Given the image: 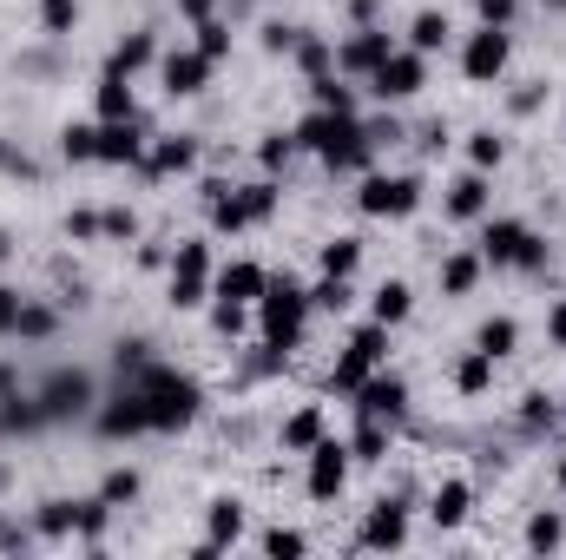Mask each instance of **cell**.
I'll return each instance as SVG.
<instances>
[{
    "label": "cell",
    "mask_w": 566,
    "mask_h": 560,
    "mask_svg": "<svg viewBox=\"0 0 566 560\" xmlns=\"http://www.w3.org/2000/svg\"><path fill=\"white\" fill-rule=\"evenodd\" d=\"M297 330H303V290L297 284H277L264 297V336H270V350L297 343Z\"/></svg>",
    "instance_id": "6da1fadb"
},
{
    "label": "cell",
    "mask_w": 566,
    "mask_h": 560,
    "mask_svg": "<svg viewBox=\"0 0 566 560\" xmlns=\"http://www.w3.org/2000/svg\"><path fill=\"white\" fill-rule=\"evenodd\" d=\"M376 93H382V99L422 93V53H389V60L376 66Z\"/></svg>",
    "instance_id": "7a4b0ae2"
},
{
    "label": "cell",
    "mask_w": 566,
    "mask_h": 560,
    "mask_svg": "<svg viewBox=\"0 0 566 560\" xmlns=\"http://www.w3.org/2000/svg\"><path fill=\"white\" fill-rule=\"evenodd\" d=\"M362 211H389V218H402V211H415V178H369V185H362Z\"/></svg>",
    "instance_id": "3957f363"
},
{
    "label": "cell",
    "mask_w": 566,
    "mask_h": 560,
    "mask_svg": "<svg viewBox=\"0 0 566 560\" xmlns=\"http://www.w3.org/2000/svg\"><path fill=\"white\" fill-rule=\"evenodd\" d=\"M93 402V383L86 376H53L47 389H40V422H53V416H79Z\"/></svg>",
    "instance_id": "277c9868"
},
{
    "label": "cell",
    "mask_w": 566,
    "mask_h": 560,
    "mask_svg": "<svg viewBox=\"0 0 566 560\" xmlns=\"http://www.w3.org/2000/svg\"><path fill=\"white\" fill-rule=\"evenodd\" d=\"M488 257H494V264H534L540 244L527 238V224L501 218V224H488Z\"/></svg>",
    "instance_id": "5b68a950"
},
{
    "label": "cell",
    "mask_w": 566,
    "mask_h": 560,
    "mask_svg": "<svg viewBox=\"0 0 566 560\" xmlns=\"http://www.w3.org/2000/svg\"><path fill=\"white\" fill-rule=\"evenodd\" d=\"M461 66H468V80H494V73L507 66V33L501 27L474 33V40H468V60H461Z\"/></svg>",
    "instance_id": "8992f818"
},
{
    "label": "cell",
    "mask_w": 566,
    "mask_h": 560,
    "mask_svg": "<svg viewBox=\"0 0 566 560\" xmlns=\"http://www.w3.org/2000/svg\"><path fill=\"white\" fill-rule=\"evenodd\" d=\"M343 475H349L343 448H336V442H316V462H310V495H316V501H330L336 488H343Z\"/></svg>",
    "instance_id": "52a82bcc"
},
{
    "label": "cell",
    "mask_w": 566,
    "mask_h": 560,
    "mask_svg": "<svg viewBox=\"0 0 566 560\" xmlns=\"http://www.w3.org/2000/svg\"><path fill=\"white\" fill-rule=\"evenodd\" d=\"M402 402H409V389H402V383H395V376H376V383H362V402H356V409H362V416H402Z\"/></svg>",
    "instance_id": "ba28073f"
},
{
    "label": "cell",
    "mask_w": 566,
    "mask_h": 560,
    "mask_svg": "<svg viewBox=\"0 0 566 560\" xmlns=\"http://www.w3.org/2000/svg\"><path fill=\"white\" fill-rule=\"evenodd\" d=\"M172 297H178V304H198V297H205V251H198V244H185V257H178Z\"/></svg>",
    "instance_id": "9c48e42d"
},
{
    "label": "cell",
    "mask_w": 566,
    "mask_h": 560,
    "mask_svg": "<svg viewBox=\"0 0 566 560\" xmlns=\"http://www.w3.org/2000/svg\"><path fill=\"white\" fill-rule=\"evenodd\" d=\"M205 73H211V53H172V60H165V86H172V93H198Z\"/></svg>",
    "instance_id": "30bf717a"
},
{
    "label": "cell",
    "mask_w": 566,
    "mask_h": 560,
    "mask_svg": "<svg viewBox=\"0 0 566 560\" xmlns=\"http://www.w3.org/2000/svg\"><path fill=\"white\" fill-rule=\"evenodd\" d=\"M257 290H264V271H257V264H231V271L218 277V297H224V304H251Z\"/></svg>",
    "instance_id": "8fae6325"
},
{
    "label": "cell",
    "mask_w": 566,
    "mask_h": 560,
    "mask_svg": "<svg viewBox=\"0 0 566 560\" xmlns=\"http://www.w3.org/2000/svg\"><path fill=\"white\" fill-rule=\"evenodd\" d=\"M99 159H139V126H132V119H106V132H99Z\"/></svg>",
    "instance_id": "7c38bea8"
},
{
    "label": "cell",
    "mask_w": 566,
    "mask_h": 560,
    "mask_svg": "<svg viewBox=\"0 0 566 560\" xmlns=\"http://www.w3.org/2000/svg\"><path fill=\"white\" fill-rule=\"evenodd\" d=\"M382 60H389V33H369V40H349V47H343L349 73H376Z\"/></svg>",
    "instance_id": "4fadbf2b"
},
{
    "label": "cell",
    "mask_w": 566,
    "mask_h": 560,
    "mask_svg": "<svg viewBox=\"0 0 566 560\" xmlns=\"http://www.w3.org/2000/svg\"><path fill=\"white\" fill-rule=\"evenodd\" d=\"M468 481H448V488H435V501H428V514H435V521H441V528H455V521H461V514H468Z\"/></svg>",
    "instance_id": "5bb4252c"
},
{
    "label": "cell",
    "mask_w": 566,
    "mask_h": 560,
    "mask_svg": "<svg viewBox=\"0 0 566 560\" xmlns=\"http://www.w3.org/2000/svg\"><path fill=\"white\" fill-rule=\"evenodd\" d=\"M369 541H376V547H402V541H409V521H402V508H389V501H382L376 521H369Z\"/></svg>",
    "instance_id": "9a60e30c"
},
{
    "label": "cell",
    "mask_w": 566,
    "mask_h": 560,
    "mask_svg": "<svg viewBox=\"0 0 566 560\" xmlns=\"http://www.w3.org/2000/svg\"><path fill=\"white\" fill-rule=\"evenodd\" d=\"M99 119H132V86H126V73H112V80L99 86Z\"/></svg>",
    "instance_id": "2e32d148"
},
{
    "label": "cell",
    "mask_w": 566,
    "mask_h": 560,
    "mask_svg": "<svg viewBox=\"0 0 566 560\" xmlns=\"http://www.w3.org/2000/svg\"><path fill=\"white\" fill-rule=\"evenodd\" d=\"M448 211H455V218H481V211H488V185H481V178H461Z\"/></svg>",
    "instance_id": "e0dca14e"
},
{
    "label": "cell",
    "mask_w": 566,
    "mask_h": 560,
    "mask_svg": "<svg viewBox=\"0 0 566 560\" xmlns=\"http://www.w3.org/2000/svg\"><path fill=\"white\" fill-rule=\"evenodd\" d=\"M409 317V284H382L376 290V323L389 330V323H402Z\"/></svg>",
    "instance_id": "ac0fdd59"
},
{
    "label": "cell",
    "mask_w": 566,
    "mask_h": 560,
    "mask_svg": "<svg viewBox=\"0 0 566 560\" xmlns=\"http://www.w3.org/2000/svg\"><path fill=\"white\" fill-rule=\"evenodd\" d=\"M448 47V14H422L415 20V53H435Z\"/></svg>",
    "instance_id": "d6986e66"
},
{
    "label": "cell",
    "mask_w": 566,
    "mask_h": 560,
    "mask_svg": "<svg viewBox=\"0 0 566 560\" xmlns=\"http://www.w3.org/2000/svg\"><path fill=\"white\" fill-rule=\"evenodd\" d=\"M316 435H323V416H316V409H303V416H290L283 442H290V448H316Z\"/></svg>",
    "instance_id": "ffe728a7"
},
{
    "label": "cell",
    "mask_w": 566,
    "mask_h": 560,
    "mask_svg": "<svg viewBox=\"0 0 566 560\" xmlns=\"http://www.w3.org/2000/svg\"><path fill=\"white\" fill-rule=\"evenodd\" d=\"M132 495H139V475H132V468H112L106 488H99V501H106V508H119V501H132Z\"/></svg>",
    "instance_id": "44dd1931"
},
{
    "label": "cell",
    "mask_w": 566,
    "mask_h": 560,
    "mask_svg": "<svg viewBox=\"0 0 566 560\" xmlns=\"http://www.w3.org/2000/svg\"><path fill=\"white\" fill-rule=\"evenodd\" d=\"M66 528H79V508L73 501H47L40 508V534H66Z\"/></svg>",
    "instance_id": "7402d4cb"
},
{
    "label": "cell",
    "mask_w": 566,
    "mask_h": 560,
    "mask_svg": "<svg viewBox=\"0 0 566 560\" xmlns=\"http://www.w3.org/2000/svg\"><path fill=\"white\" fill-rule=\"evenodd\" d=\"M152 60V33H132L126 47H119V60H112V73H132V66Z\"/></svg>",
    "instance_id": "603a6c76"
},
{
    "label": "cell",
    "mask_w": 566,
    "mask_h": 560,
    "mask_svg": "<svg viewBox=\"0 0 566 560\" xmlns=\"http://www.w3.org/2000/svg\"><path fill=\"white\" fill-rule=\"evenodd\" d=\"M323 271H330V277H349V271H356V238H336L330 251H323Z\"/></svg>",
    "instance_id": "cb8c5ba5"
},
{
    "label": "cell",
    "mask_w": 566,
    "mask_h": 560,
    "mask_svg": "<svg viewBox=\"0 0 566 560\" xmlns=\"http://www.w3.org/2000/svg\"><path fill=\"white\" fill-rule=\"evenodd\" d=\"M152 165H158V172H185V165H191V145H185V139H165V145L152 152Z\"/></svg>",
    "instance_id": "d4e9b609"
},
{
    "label": "cell",
    "mask_w": 566,
    "mask_h": 560,
    "mask_svg": "<svg viewBox=\"0 0 566 560\" xmlns=\"http://www.w3.org/2000/svg\"><path fill=\"white\" fill-rule=\"evenodd\" d=\"M237 528H244L237 501H218V508H211V534H218V541H237Z\"/></svg>",
    "instance_id": "484cf974"
},
{
    "label": "cell",
    "mask_w": 566,
    "mask_h": 560,
    "mask_svg": "<svg viewBox=\"0 0 566 560\" xmlns=\"http://www.w3.org/2000/svg\"><path fill=\"white\" fill-rule=\"evenodd\" d=\"M507 350H514V323H488V330H481V356H507Z\"/></svg>",
    "instance_id": "4316f807"
},
{
    "label": "cell",
    "mask_w": 566,
    "mask_h": 560,
    "mask_svg": "<svg viewBox=\"0 0 566 560\" xmlns=\"http://www.w3.org/2000/svg\"><path fill=\"white\" fill-rule=\"evenodd\" d=\"M53 330V310H40V304H20V323H14V336H47Z\"/></svg>",
    "instance_id": "83f0119b"
},
{
    "label": "cell",
    "mask_w": 566,
    "mask_h": 560,
    "mask_svg": "<svg viewBox=\"0 0 566 560\" xmlns=\"http://www.w3.org/2000/svg\"><path fill=\"white\" fill-rule=\"evenodd\" d=\"M488 369H494V356H481V350H474L468 363H461V376H455V383H461V389H481V383H488Z\"/></svg>",
    "instance_id": "f1b7e54d"
},
{
    "label": "cell",
    "mask_w": 566,
    "mask_h": 560,
    "mask_svg": "<svg viewBox=\"0 0 566 560\" xmlns=\"http://www.w3.org/2000/svg\"><path fill=\"white\" fill-rule=\"evenodd\" d=\"M527 541H534V547H560V541H566V528L553 521V514H540L534 528H527Z\"/></svg>",
    "instance_id": "f546056e"
},
{
    "label": "cell",
    "mask_w": 566,
    "mask_h": 560,
    "mask_svg": "<svg viewBox=\"0 0 566 560\" xmlns=\"http://www.w3.org/2000/svg\"><path fill=\"white\" fill-rule=\"evenodd\" d=\"M441 284H448V290H455V297H461V290L474 284V257H455V264L441 271Z\"/></svg>",
    "instance_id": "4dcf8cb0"
},
{
    "label": "cell",
    "mask_w": 566,
    "mask_h": 560,
    "mask_svg": "<svg viewBox=\"0 0 566 560\" xmlns=\"http://www.w3.org/2000/svg\"><path fill=\"white\" fill-rule=\"evenodd\" d=\"M474 7H481V20H488V27H501V20H514L520 0H474Z\"/></svg>",
    "instance_id": "1f68e13d"
},
{
    "label": "cell",
    "mask_w": 566,
    "mask_h": 560,
    "mask_svg": "<svg viewBox=\"0 0 566 560\" xmlns=\"http://www.w3.org/2000/svg\"><path fill=\"white\" fill-rule=\"evenodd\" d=\"M198 53H211V60L224 53V27H218V20H205V27H198Z\"/></svg>",
    "instance_id": "d6a6232c"
},
{
    "label": "cell",
    "mask_w": 566,
    "mask_h": 560,
    "mask_svg": "<svg viewBox=\"0 0 566 560\" xmlns=\"http://www.w3.org/2000/svg\"><path fill=\"white\" fill-rule=\"evenodd\" d=\"M264 547H270V554H303V534L277 528V534H264Z\"/></svg>",
    "instance_id": "836d02e7"
},
{
    "label": "cell",
    "mask_w": 566,
    "mask_h": 560,
    "mask_svg": "<svg viewBox=\"0 0 566 560\" xmlns=\"http://www.w3.org/2000/svg\"><path fill=\"white\" fill-rule=\"evenodd\" d=\"M47 27H53V33L73 27V0H47Z\"/></svg>",
    "instance_id": "e575fe53"
},
{
    "label": "cell",
    "mask_w": 566,
    "mask_h": 560,
    "mask_svg": "<svg viewBox=\"0 0 566 560\" xmlns=\"http://www.w3.org/2000/svg\"><path fill=\"white\" fill-rule=\"evenodd\" d=\"M14 323H20V297H14V290H0V336L14 330Z\"/></svg>",
    "instance_id": "d590c367"
},
{
    "label": "cell",
    "mask_w": 566,
    "mask_h": 560,
    "mask_svg": "<svg viewBox=\"0 0 566 560\" xmlns=\"http://www.w3.org/2000/svg\"><path fill=\"white\" fill-rule=\"evenodd\" d=\"M501 159V139H494V132H481V139H474V165H494Z\"/></svg>",
    "instance_id": "8d00e7d4"
},
{
    "label": "cell",
    "mask_w": 566,
    "mask_h": 560,
    "mask_svg": "<svg viewBox=\"0 0 566 560\" xmlns=\"http://www.w3.org/2000/svg\"><path fill=\"white\" fill-rule=\"evenodd\" d=\"M303 66H310V73H323V66H330V47H323V40H303Z\"/></svg>",
    "instance_id": "74e56055"
},
{
    "label": "cell",
    "mask_w": 566,
    "mask_h": 560,
    "mask_svg": "<svg viewBox=\"0 0 566 560\" xmlns=\"http://www.w3.org/2000/svg\"><path fill=\"white\" fill-rule=\"evenodd\" d=\"M553 343H566V304L553 310Z\"/></svg>",
    "instance_id": "f35d334b"
},
{
    "label": "cell",
    "mask_w": 566,
    "mask_h": 560,
    "mask_svg": "<svg viewBox=\"0 0 566 560\" xmlns=\"http://www.w3.org/2000/svg\"><path fill=\"white\" fill-rule=\"evenodd\" d=\"M205 7H211V0H185V14H198V20H205Z\"/></svg>",
    "instance_id": "ab89813d"
},
{
    "label": "cell",
    "mask_w": 566,
    "mask_h": 560,
    "mask_svg": "<svg viewBox=\"0 0 566 560\" xmlns=\"http://www.w3.org/2000/svg\"><path fill=\"white\" fill-rule=\"evenodd\" d=\"M547 7H566V0H547Z\"/></svg>",
    "instance_id": "60d3db41"
}]
</instances>
